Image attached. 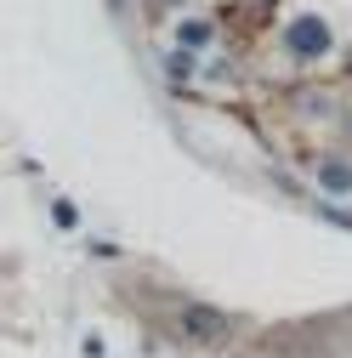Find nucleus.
<instances>
[{"label": "nucleus", "mask_w": 352, "mask_h": 358, "mask_svg": "<svg viewBox=\"0 0 352 358\" xmlns=\"http://www.w3.org/2000/svg\"><path fill=\"white\" fill-rule=\"evenodd\" d=\"M324 222H335V228H346V234H352V216H341V210H324Z\"/></svg>", "instance_id": "20e7f679"}, {"label": "nucleus", "mask_w": 352, "mask_h": 358, "mask_svg": "<svg viewBox=\"0 0 352 358\" xmlns=\"http://www.w3.org/2000/svg\"><path fill=\"white\" fill-rule=\"evenodd\" d=\"M176 324H182V336H193V341H216V336H228V313H216V307H199V301H188Z\"/></svg>", "instance_id": "f257e3e1"}, {"label": "nucleus", "mask_w": 352, "mask_h": 358, "mask_svg": "<svg viewBox=\"0 0 352 358\" xmlns=\"http://www.w3.org/2000/svg\"><path fill=\"white\" fill-rule=\"evenodd\" d=\"M318 182H324V188H335V194H352V165L324 159V165H318Z\"/></svg>", "instance_id": "7ed1b4c3"}, {"label": "nucleus", "mask_w": 352, "mask_h": 358, "mask_svg": "<svg viewBox=\"0 0 352 358\" xmlns=\"http://www.w3.org/2000/svg\"><path fill=\"white\" fill-rule=\"evenodd\" d=\"M284 40H290V52H295V57H318V52H330V29H324L318 17H295Z\"/></svg>", "instance_id": "f03ea898"}]
</instances>
